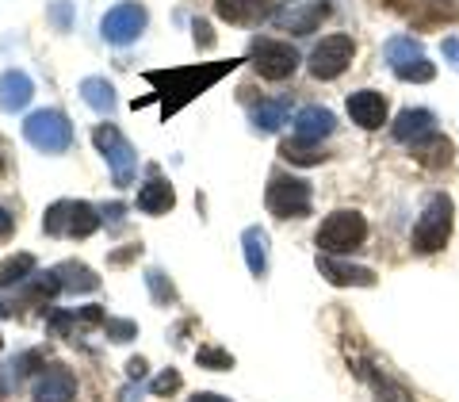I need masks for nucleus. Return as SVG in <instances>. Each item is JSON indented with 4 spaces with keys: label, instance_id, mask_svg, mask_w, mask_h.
Instances as JSON below:
<instances>
[{
    "label": "nucleus",
    "instance_id": "nucleus-45",
    "mask_svg": "<svg viewBox=\"0 0 459 402\" xmlns=\"http://www.w3.org/2000/svg\"><path fill=\"white\" fill-rule=\"evenodd\" d=\"M0 172H4V153H0Z\"/></svg>",
    "mask_w": 459,
    "mask_h": 402
},
{
    "label": "nucleus",
    "instance_id": "nucleus-31",
    "mask_svg": "<svg viewBox=\"0 0 459 402\" xmlns=\"http://www.w3.org/2000/svg\"><path fill=\"white\" fill-rule=\"evenodd\" d=\"M146 287H150L153 303H177V287L169 284V276H165L161 268H150L146 272Z\"/></svg>",
    "mask_w": 459,
    "mask_h": 402
},
{
    "label": "nucleus",
    "instance_id": "nucleus-12",
    "mask_svg": "<svg viewBox=\"0 0 459 402\" xmlns=\"http://www.w3.org/2000/svg\"><path fill=\"white\" fill-rule=\"evenodd\" d=\"M74 395H77V380L65 364L42 368V376L35 383V402H74Z\"/></svg>",
    "mask_w": 459,
    "mask_h": 402
},
{
    "label": "nucleus",
    "instance_id": "nucleus-35",
    "mask_svg": "<svg viewBox=\"0 0 459 402\" xmlns=\"http://www.w3.org/2000/svg\"><path fill=\"white\" fill-rule=\"evenodd\" d=\"M104 334H108V341H131L138 334V326L126 322V319H108L104 322Z\"/></svg>",
    "mask_w": 459,
    "mask_h": 402
},
{
    "label": "nucleus",
    "instance_id": "nucleus-27",
    "mask_svg": "<svg viewBox=\"0 0 459 402\" xmlns=\"http://www.w3.org/2000/svg\"><path fill=\"white\" fill-rule=\"evenodd\" d=\"M280 157H287L291 165H322L325 150L314 146V142H303V138H287V142H280Z\"/></svg>",
    "mask_w": 459,
    "mask_h": 402
},
{
    "label": "nucleus",
    "instance_id": "nucleus-19",
    "mask_svg": "<svg viewBox=\"0 0 459 402\" xmlns=\"http://www.w3.org/2000/svg\"><path fill=\"white\" fill-rule=\"evenodd\" d=\"M35 96V81L23 74V69H8L0 77V111H23Z\"/></svg>",
    "mask_w": 459,
    "mask_h": 402
},
{
    "label": "nucleus",
    "instance_id": "nucleus-11",
    "mask_svg": "<svg viewBox=\"0 0 459 402\" xmlns=\"http://www.w3.org/2000/svg\"><path fill=\"white\" fill-rule=\"evenodd\" d=\"M318 272H322V280L329 284H337V287H376V268H368V265H349V261H341V257L333 253H318Z\"/></svg>",
    "mask_w": 459,
    "mask_h": 402
},
{
    "label": "nucleus",
    "instance_id": "nucleus-17",
    "mask_svg": "<svg viewBox=\"0 0 459 402\" xmlns=\"http://www.w3.org/2000/svg\"><path fill=\"white\" fill-rule=\"evenodd\" d=\"M391 135L398 142H410V146H418V142H425L429 135H437V115L433 111H425V108H406L394 119L391 127Z\"/></svg>",
    "mask_w": 459,
    "mask_h": 402
},
{
    "label": "nucleus",
    "instance_id": "nucleus-14",
    "mask_svg": "<svg viewBox=\"0 0 459 402\" xmlns=\"http://www.w3.org/2000/svg\"><path fill=\"white\" fill-rule=\"evenodd\" d=\"M329 12H333V0H310V4H299L291 12H283V16H276V23L291 35H310L322 27V20H329Z\"/></svg>",
    "mask_w": 459,
    "mask_h": 402
},
{
    "label": "nucleus",
    "instance_id": "nucleus-46",
    "mask_svg": "<svg viewBox=\"0 0 459 402\" xmlns=\"http://www.w3.org/2000/svg\"><path fill=\"white\" fill-rule=\"evenodd\" d=\"M0 349H4V337H0Z\"/></svg>",
    "mask_w": 459,
    "mask_h": 402
},
{
    "label": "nucleus",
    "instance_id": "nucleus-23",
    "mask_svg": "<svg viewBox=\"0 0 459 402\" xmlns=\"http://www.w3.org/2000/svg\"><path fill=\"white\" fill-rule=\"evenodd\" d=\"M20 287H23V299H27V303H31V307L47 303V299H54L57 292H62V284H57L54 272H39V276L31 272V276H27Z\"/></svg>",
    "mask_w": 459,
    "mask_h": 402
},
{
    "label": "nucleus",
    "instance_id": "nucleus-20",
    "mask_svg": "<svg viewBox=\"0 0 459 402\" xmlns=\"http://www.w3.org/2000/svg\"><path fill=\"white\" fill-rule=\"evenodd\" d=\"M54 276H57V284H62V292H74V295H92L100 287V276L81 261H62L54 268Z\"/></svg>",
    "mask_w": 459,
    "mask_h": 402
},
{
    "label": "nucleus",
    "instance_id": "nucleus-5",
    "mask_svg": "<svg viewBox=\"0 0 459 402\" xmlns=\"http://www.w3.org/2000/svg\"><path fill=\"white\" fill-rule=\"evenodd\" d=\"M23 138L42 153H65L74 146V123H69L62 111L42 108L23 119Z\"/></svg>",
    "mask_w": 459,
    "mask_h": 402
},
{
    "label": "nucleus",
    "instance_id": "nucleus-41",
    "mask_svg": "<svg viewBox=\"0 0 459 402\" xmlns=\"http://www.w3.org/2000/svg\"><path fill=\"white\" fill-rule=\"evenodd\" d=\"M126 371H131V380H142V376H146V361H142V356H138V361L126 364Z\"/></svg>",
    "mask_w": 459,
    "mask_h": 402
},
{
    "label": "nucleus",
    "instance_id": "nucleus-38",
    "mask_svg": "<svg viewBox=\"0 0 459 402\" xmlns=\"http://www.w3.org/2000/svg\"><path fill=\"white\" fill-rule=\"evenodd\" d=\"M192 31H195V42H199V47H211V42H214L211 23H204V20H195V23H192Z\"/></svg>",
    "mask_w": 459,
    "mask_h": 402
},
{
    "label": "nucleus",
    "instance_id": "nucleus-40",
    "mask_svg": "<svg viewBox=\"0 0 459 402\" xmlns=\"http://www.w3.org/2000/svg\"><path fill=\"white\" fill-rule=\"evenodd\" d=\"M12 230H16V219H12V214L0 207V241H8V238H12Z\"/></svg>",
    "mask_w": 459,
    "mask_h": 402
},
{
    "label": "nucleus",
    "instance_id": "nucleus-44",
    "mask_svg": "<svg viewBox=\"0 0 459 402\" xmlns=\"http://www.w3.org/2000/svg\"><path fill=\"white\" fill-rule=\"evenodd\" d=\"M8 395V383H4V376H0V398H4Z\"/></svg>",
    "mask_w": 459,
    "mask_h": 402
},
{
    "label": "nucleus",
    "instance_id": "nucleus-30",
    "mask_svg": "<svg viewBox=\"0 0 459 402\" xmlns=\"http://www.w3.org/2000/svg\"><path fill=\"white\" fill-rule=\"evenodd\" d=\"M410 57H421V42L410 39V35H394L386 42V62L398 66V62H410Z\"/></svg>",
    "mask_w": 459,
    "mask_h": 402
},
{
    "label": "nucleus",
    "instance_id": "nucleus-16",
    "mask_svg": "<svg viewBox=\"0 0 459 402\" xmlns=\"http://www.w3.org/2000/svg\"><path fill=\"white\" fill-rule=\"evenodd\" d=\"M337 131V115L322 108V104H314V108H303L295 115V138H303V142H314V146H322V138H329Z\"/></svg>",
    "mask_w": 459,
    "mask_h": 402
},
{
    "label": "nucleus",
    "instance_id": "nucleus-29",
    "mask_svg": "<svg viewBox=\"0 0 459 402\" xmlns=\"http://www.w3.org/2000/svg\"><path fill=\"white\" fill-rule=\"evenodd\" d=\"M394 69V77L398 81H413V84H429L437 77V66L429 62V57L421 54V57H410V62H398V66H391Z\"/></svg>",
    "mask_w": 459,
    "mask_h": 402
},
{
    "label": "nucleus",
    "instance_id": "nucleus-6",
    "mask_svg": "<svg viewBox=\"0 0 459 402\" xmlns=\"http://www.w3.org/2000/svg\"><path fill=\"white\" fill-rule=\"evenodd\" d=\"M234 66H241V57H234V62H214L207 69H169V74H150V81L153 84H169L165 96H177L169 111H177L180 104H188L192 96H199L207 84H214V81L226 74V69H234Z\"/></svg>",
    "mask_w": 459,
    "mask_h": 402
},
{
    "label": "nucleus",
    "instance_id": "nucleus-3",
    "mask_svg": "<svg viewBox=\"0 0 459 402\" xmlns=\"http://www.w3.org/2000/svg\"><path fill=\"white\" fill-rule=\"evenodd\" d=\"M92 142H96V150L104 153L115 188H131L134 177H138V150L126 142V135L115 123H100L92 131Z\"/></svg>",
    "mask_w": 459,
    "mask_h": 402
},
{
    "label": "nucleus",
    "instance_id": "nucleus-32",
    "mask_svg": "<svg viewBox=\"0 0 459 402\" xmlns=\"http://www.w3.org/2000/svg\"><path fill=\"white\" fill-rule=\"evenodd\" d=\"M195 361L204 364V368H219V371L234 368V356H230L226 349H219V345H199V349H195Z\"/></svg>",
    "mask_w": 459,
    "mask_h": 402
},
{
    "label": "nucleus",
    "instance_id": "nucleus-2",
    "mask_svg": "<svg viewBox=\"0 0 459 402\" xmlns=\"http://www.w3.org/2000/svg\"><path fill=\"white\" fill-rule=\"evenodd\" d=\"M42 230L50 238H92L100 230V211L84 199H57L42 214Z\"/></svg>",
    "mask_w": 459,
    "mask_h": 402
},
{
    "label": "nucleus",
    "instance_id": "nucleus-24",
    "mask_svg": "<svg viewBox=\"0 0 459 402\" xmlns=\"http://www.w3.org/2000/svg\"><path fill=\"white\" fill-rule=\"evenodd\" d=\"M287 111H291V104H287V100H268V104L253 108V131H261V135L280 131V127L287 123Z\"/></svg>",
    "mask_w": 459,
    "mask_h": 402
},
{
    "label": "nucleus",
    "instance_id": "nucleus-13",
    "mask_svg": "<svg viewBox=\"0 0 459 402\" xmlns=\"http://www.w3.org/2000/svg\"><path fill=\"white\" fill-rule=\"evenodd\" d=\"M214 16L234 27H256L272 16V0H214Z\"/></svg>",
    "mask_w": 459,
    "mask_h": 402
},
{
    "label": "nucleus",
    "instance_id": "nucleus-22",
    "mask_svg": "<svg viewBox=\"0 0 459 402\" xmlns=\"http://www.w3.org/2000/svg\"><path fill=\"white\" fill-rule=\"evenodd\" d=\"M413 157L425 165V169H444V165H452V157H455V146L444 135H429L425 142H418L413 146Z\"/></svg>",
    "mask_w": 459,
    "mask_h": 402
},
{
    "label": "nucleus",
    "instance_id": "nucleus-8",
    "mask_svg": "<svg viewBox=\"0 0 459 402\" xmlns=\"http://www.w3.org/2000/svg\"><path fill=\"white\" fill-rule=\"evenodd\" d=\"M249 57L256 66V74L268 77V81H287L299 69V50L291 42H280V39H253L249 47Z\"/></svg>",
    "mask_w": 459,
    "mask_h": 402
},
{
    "label": "nucleus",
    "instance_id": "nucleus-42",
    "mask_svg": "<svg viewBox=\"0 0 459 402\" xmlns=\"http://www.w3.org/2000/svg\"><path fill=\"white\" fill-rule=\"evenodd\" d=\"M188 402H230V398H222V395H214V391H199V395H192Z\"/></svg>",
    "mask_w": 459,
    "mask_h": 402
},
{
    "label": "nucleus",
    "instance_id": "nucleus-18",
    "mask_svg": "<svg viewBox=\"0 0 459 402\" xmlns=\"http://www.w3.org/2000/svg\"><path fill=\"white\" fill-rule=\"evenodd\" d=\"M172 207H177V192H172V184L157 169H150V180L138 188V211H146V214H169Z\"/></svg>",
    "mask_w": 459,
    "mask_h": 402
},
{
    "label": "nucleus",
    "instance_id": "nucleus-9",
    "mask_svg": "<svg viewBox=\"0 0 459 402\" xmlns=\"http://www.w3.org/2000/svg\"><path fill=\"white\" fill-rule=\"evenodd\" d=\"M356 57L352 35H325L318 47L310 50V74L318 81H337Z\"/></svg>",
    "mask_w": 459,
    "mask_h": 402
},
{
    "label": "nucleus",
    "instance_id": "nucleus-28",
    "mask_svg": "<svg viewBox=\"0 0 459 402\" xmlns=\"http://www.w3.org/2000/svg\"><path fill=\"white\" fill-rule=\"evenodd\" d=\"M81 96H84V104H89L92 111H115V89L104 77H84L81 81Z\"/></svg>",
    "mask_w": 459,
    "mask_h": 402
},
{
    "label": "nucleus",
    "instance_id": "nucleus-10",
    "mask_svg": "<svg viewBox=\"0 0 459 402\" xmlns=\"http://www.w3.org/2000/svg\"><path fill=\"white\" fill-rule=\"evenodd\" d=\"M146 8L138 4V0H123V4H115L104 20H100V35L111 47H131V42L146 31Z\"/></svg>",
    "mask_w": 459,
    "mask_h": 402
},
{
    "label": "nucleus",
    "instance_id": "nucleus-1",
    "mask_svg": "<svg viewBox=\"0 0 459 402\" xmlns=\"http://www.w3.org/2000/svg\"><path fill=\"white\" fill-rule=\"evenodd\" d=\"M452 230H455V204H452V196L448 192H433L425 199L418 223H413L410 246H413V253H440L452 241Z\"/></svg>",
    "mask_w": 459,
    "mask_h": 402
},
{
    "label": "nucleus",
    "instance_id": "nucleus-43",
    "mask_svg": "<svg viewBox=\"0 0 459 402\" xmlns=\"http://www.w3.org/2000/svg\"><path fill=\"white\" fill-rule=\"evenodd\" d=\"M8 314H12V307H8V303H0V319H8Z\"/></svg>",
    "mask_w": 459,
    "mask_h": 402
},
{
    "label": "nucleus",
    "instance_id": "nucleus-15",
    "mask_svg": "<svg viewBox=\"0 0 459 402\" xmlns=\"http://www.w3.org/2000/svg\"><path fill=\"white\" fill-rule=\"evenodd\" d=\"M349 115L356 127H364V131H379L386 123V96L376 92V89H360L349 96Z\"/></svg>",
    "mask_w": 459,
    "mask_h": 402
},
{
    "label": "nucleus",
    "instance_id": "nucleus-7",
    "mask_svg": "<svg viewBox=\"0 0 459 402\" xmlns=\"http://www.w3.org/2000/svg\"><path fill=\"white\" fill-rule=\"evenodd\" d=\"M264 204H268V211L276 214V219H303V214H310L314 192H310V184H307V180L280 172V177H272V180H268Z\"/></svg>",
    "mask_w": 459,
    "mask_h": 402
},
{
    "label": "nucleus",
    "instance_id": "nucleus-26",
    "mask_svg": "<svg viewBox=\"0 0 459 402\" xmlns=\"http://www.w3.org/2000/svg\"><path fill=\"white\" fill-rule=\"evenodd\" d=\"M364 380H371V387H376V402H413V395L402 387L398 380H391V376H383L379 368H368V371H360Z\"/></svg>",
    "mask_w": 459,
    "mask_h": 402
},
{
    "label": "nucleus",
    "instance_id": "nucleus-39",
    "mask_svg": "<svg viewBox=\"0 0 459 402\" xmlns=\"http://www.w3.org/2000/svg\"><path fill=\"white\" fill-rule=\"evenodd\" d=\"M440 50H444V57H448V62L459 69V39H444V42H440Z\"/></svg>",
    "mask_w": 459,
    "mask_h": 402
},
{
    "label": "nucleus",
    "instance_id": "nucleus-36",
    "mask_svg": "<svg viewBox=\"0 0 459 402\" xmlns=\"http://www.w3.org/2000/svg\"><path fill=\"white\" fill-rule=\"evenodd\" d=\"M35 368H47V364H42V353H20L16 361H12V371H16V380H20V376H31Z\"/></svg>",
    "mask_w": 459,
    "mask_h": 402
},
{
    "label": "nucleus",
    "instance_id": "nucleus-4",
    "mask_svg": "<svg viewBox=\"0 0 459 402\" xmlns=\"http://www.w3.org/2000/svg\"><path fill=\"white\" fill-rule=\"evenodd\" d=\"M364 238H368V219L360 211H333V214H325L322 226H318V249L325 253H352V249H360L364 246Z\"/></svg>",
    "mask_w": 459,
    "mask_h": 402
},
{
    "label": "nucleus",
    "instance_id": "nucleus-37",
    "mask_svg": "<svg viewBox=\"0 0 459 402\" xmlns=\"http://www.w3.org/2000/svg\"><path fill=\"white\" fill-rule=\"evenodd\" d=\"M77 322H81V326H104L108 314H104V307H81V310H77Z\"/></svg>",
    "mask_w": 459,
    "mask_h": 402
},
{
    "label": "nucleus",
    "instance_id": "nucleus-25",
    "mask_svg": "<svg viewBox=\"0 0 459 402\" xmlns=\"http://www.w3.org/2000/svg\"><path fill=\"white\" fill-rule=\"evenodd\" d=\"M31 272H35V257L31 253H12V257L0 261V287H20Z\"/></svg>",
    "mask_w": 459,
    "mask_h": 402
},
{
    "label": "nucleus",
    "instance_id": "nucleus-21",
    "mask_svg": "<svg viewBox=\"0 0 459 402\" xmlns=\"http://www.w3.org/2000/svg\"><path fill=\"white\" fill-rule=\"evenodd\" d=\"M241 249H246V265L256 280L268 272V230L261 226H246V234H241Z\"/></svg>",
    "mask_w": 459,
    "mask_h": 402
},
{
    "label": "nucleus",
    "instance_id": "nucleus-33",
    "mask_svg": "<svg viewBox=\"0 0 459 402\" xmlns=\"http://www.w3.org/2000/svg\"><path fill=\"white\" fill-rule=\"evenodd\" d=\"M77 326V310H50V319H47V329L54 337H65L69 329Z\"/></svg>",
    "mask_w": 459,
    "mask_h": 402
},
{
    "label": "nucleus",
    "instance_id": "nucleus-34",
    "mask_svg": "<svg viewBox=\"0 0 459 402\" xmlns=\"http://www.w3.org/2000/svg\"><path fill=\"white\" fill-rule=\"evenodd\" d=\"M150 391H153V395H177V391H180V371H177V368H165L161 376L150 383Z\"/></svg>",
    "mask_w": 459,
    "mask_h": 402
}]
</instances>
